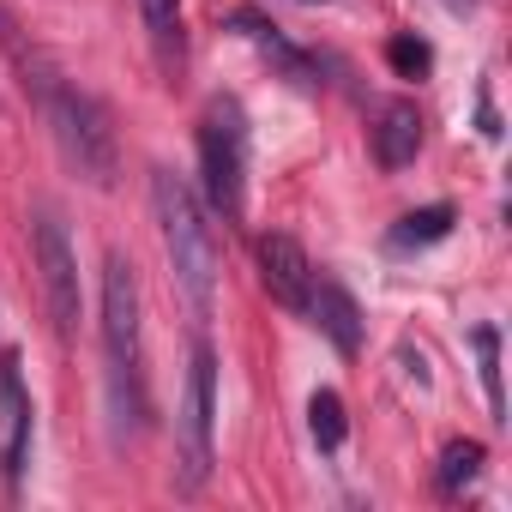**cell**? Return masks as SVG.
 I'll list each match as a JSON object with an SVG mask.
<instances>
[{
  "label": "cell",
  "mask_w": 512,
  "mask_h": 512,
  "mask_svg": "<svg viewBox=\"0 0 512 512\" xmlns=\"http://www.w3.org/2000/svg\"><path fill=\"white\" fill-rule=\"evenodd\" d=\"M151 205H157V223H163V247H169L175 284H181L187 308L205 320L211 296H217V278H223V247H217V235H211L193 187L175 169H151Z\"/></svg>",
  "instance_id": "cell-1"
},
{
  "label": "cell",
  "mask_w": 512,
  "mask_h": 512,
  "mask_svg": "<svg viewBox=\"0 0 512 512\" xmlns=\"http://www.w3.org/2000/svg\"><path fill=\"white\" fill-rule=\"evenodd\" d=\"M43 85V109H49V127H55V145L61 157L91 181V187H109L115 169H121V151H115V127H109V109L61 79H37Z\"/></svg>",
  "instance_id": "cell-2"
},
{
  "label": "cell",
  "mask_w": 512,
  "mask_h": 512,
  "mask_svg": "<svg viewBox=\"0 0 512 512\" xmlns=\"http://www.w3.org/2000/svg\"><path fill=\"white\" fill-rule=\"evenodd\" d=\"M199 175L205 199L223 217H241V187H247V109L235 97H211L199 121Z\"/></svg>",
  "instance_id": "cell-3"
},
{
  "label": "cell",
  "mask_w": 512,
  "mask_h": 512,
  "mask_svg": "<svg viewBox=\"0 0 512 512\" xmlns=\"http://www.w3.org/2000/svg\"><path fill=\"white\" fill-rule=\"evenodd\" d=\"M211 428H217V356H211V344H193L181 416H175V440H181V470H175V482H181L187 494L205 488V476H211Z\"/></svg>",
  "instance_id": "cell-4"
},
{
  "label": "cell",
  "mask_w": 512,
  "mask_h": 512,
  "mask_svg": "<svg viewBox=\"0 0 512 512\" xmlns=\"http://www.w3.org/2000/svg\"><path fill=\"white\" fill-rule=\"evenodd\" d=\"M103 344H109V368L115 386H139V272L109 253L103 266Z\"/></svg>",
  "instance_id": "cell-5"
},
{
  "label": "cell",
  "mask_w": 512,
  "mask_h": 512,
  "mask_svg": "<svg viewBox=\"0 0 512 512\" xmlns=\"http://www.w3.org/2000/svg\"><path fill=\"white\" fill-rule=\"evenodd\" d=\"M31 247H37V272H43V296H49L55 332L73 338L79 332V260H73V241H67V229L49 211H37L31 217Z\"/></svg>",
  "instance_id": "cell-6"
},
{
  "label": "cell",
  "mask_w": 512,
  "mask_h": 512,
  "mask_svg": "<svg viewBox=\"0 0 512 512\" xmlns=\"http://www.w3.org/2000/svg\"><path fill=\"white\" fill-rule=\"evenodd\" d=\"M260 278H266L272 302H284V308H296V314L308 308L314 266H308V253H302L296 235H266V241H260Z\"/></svg>",
  "instance_id": "cell-7"
},
{
  "label": "cell",
  "mask_w": 512,
  "mask_h": 512,
  "mask_svg": "<svg viewBox=\"0 0 512 512\" xmlns=\"http://www.w3.org/2000/svg\"><path fill=\"white\" fill-rule=\"evenodd\" d=\"M0 428H7V476H25L31 458V392L19 374V350H0Z\"/></svg>",
  "instance_id": "cell-8"
},
{
  "label": "cell",
  "mask_w": 512,
  "mask_h": 512,
  "mask_svg": "<svg viewBox=\"0 0 512 512\" xmlns=\"http://www.w3.org/2000/svg\"><path fill=\"white\" fill-rule=\"evenodd\" d=\"M344 356H356L362 350V308H356V296L338 284V278H320L314 272V290H308V308H302Z\"/></svg>",
  "instance_id": "cell-9"
},
{
  "label": "cell",
  "mask_w": 512,
  "mask_h": 512,
  "mask_svg": "<svg viewBox=\"0 0 512 512\" xmlns=\"http://www.w3.org/2000/svg\"><path fill=\"white\" fill-rule=\"evenodd\" d=\"M229 31H241V37H247L253 49H260L266 61H278V73H284V79H296V85H308V91L320 85V67H314L302 49H290V43H284V31H278L266 13H247V7H235V13H229Z\"/></svg>",
  "instance_id": "cell-10"
},
{
  "label": "cell",
  "mask_w": 512,
  "mask_h": 512,
  "mask_svg": "<svg viewBox=\"0 0 512 512\" xmlns=\"http://www.w3.org/2000/svg\"><path fill=\"white\" fill-rule=\"evenodd\" d=\"M416 151H422V115H416V103H386L374 115V163L380 169H404V163H416Z\"/></svg>",
  "instance_id": "cell-11"
},
{
  "label": "cell",
  "mask_w": 512,
  "mask_h": 512,
  "mask_svg": "<svg viewBox=\"0 0 512 512\" xmlns=\"http://www.w3.org/2000/svg\"><path fill=\"white\" fill-rule=\"evenodd\" d=\"M452 223H458V211H452V205L440 199V205H422V211L398 217L386 241H392L398 253H410V247H434V241H446V235H452Z\"/></svg>",
  "instance_id": "cell-12"
},
{
  "label": "cell",
  "mask_w": 512,
  "mask_h": 512,
  "mask_svg": "<svg viewBox=\"0 0 512 512\" xmlns=\"http://www.w3.org/2000/svg\"><path fill=\"white\" fill-rule=\"evenodd\" d=\"M476 344V368H482V392H488V416L506 422V386H500V332L494 326H476L470 332Z\"/></svg>",
  "instance_id": "cell-13"
},
{
  "label": "cell",
  "mask_w": 512,
  "mask_h": 512,
  "mask_svg": "<svg viewBox=\"0 0 512 512\" xmlns=\"http://www.w3.org/2000/svg\"><path fill=\"white\" fill-rule=\"evenodd\" d=\"M344 428H350V422H344V398H338L332 386H320V392L308 398V434H314V446H320V452H338V446H344Z\"/></svg>",
  "instance_id": "cell-14"
},
{
  "label": "cell",
  "mask_w": 512,
  "mask_h": 512,
  "mask_svg": "<svg viewBox=\"0 0 512 512\" xmlns=\"http://www.w3.org/2000/svg\"><path fill=\"white\" fill-rule=\"evenodd\" d=\"M476 476H482V440H452L440 452V488L446 494H464Z\"/></svg>",
  "instance_id": "cell-15"
},
{
  "label": "cell",
  "mask_w": 512,
  "mask_h": 512,
  "mask_svg": "<svg viewBox=\"0 0 512 512\" xmlns=\"http://www.w3.org/2000/svg\"><path fill=\"white\" fill-rule=\"evenodd\" d=\"M139 13H145L157 49L163 55H181V0H139Z\"/></svg>",
  "instance_id": "cell-16"
},
{
  "label": "cell",
  "mask_w": 512,
  "mask_h": 512,
  "mask_svg": "<svg viewBox=\"0 0 512 512\" xmlns=\"http://www.w3.org/2000/svg\"><path fill=\"white\" fill-rule=\"evenodd\" d=\"M386 55H392V67H398L404 79H422V73L434 67V49H428L422 37H392V49H386Z\"/></svg>",
  "instance_id": "cell-17"
},
{
  "label": "cell",
  "mask_w": 512,
  "mask_h": 512,
  "mask_svg": "<svg viewBox=\"0 0 512 512\" xmlns=\"http://www.w3.org/2000/svg\"><path fill=\"white\" fill-rule=\"evenodd\" d=\"M446 7H452V13H470V0H446Z\"/></svg>",
  "instance_id": "cell-18"
}]
</instances>
